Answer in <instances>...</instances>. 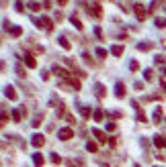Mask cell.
Here are the masks:
<instances>
[{"label": "cell", "mask_w": 166, "mask_h": 167, "mask_svg": "<svg viewBox=\"0 0 166 167\" xmlns=\"http://www.w3.org/2000/svg\"><path fill=\"white\" fill-rule=\"evenodd\" d=\"M33 23H35V25H37L39 29H45L47 33H51V31H53V23H51V20L47 19V16H41V19H35Z\"/></svg>", "instance_id": "6da1fadb"}, {"label": "cell", "mask_w": 166, "mask_h": 167, "mask_svg": "<svg viewBox=\"0 0 166 167\" xmlns=\"http://www.w3.org/2000/svg\"><path fill=\"white\" fill-rule=\"evenodd\" d=\"M86 10H88V14H92L94 19H101V16H103V8H101V4H97V2H94V4H88Z\"/></svg>", "instance_id": "7a4b0ae2"}, {"label": "cell", "mask_w": 166, "mask_h": 167, "mask_svg": "<svg viewBox=\"0 0 166 167\" xmlns=\"http://www.w3.org/2000/svg\"><path fill=\"white\" fill-rule=\"evenodd\" d=\"M62 86L66 88V90H74V92H78V90H80V82L74 80V78H68V80L64 82Z\"/></svg>", "instance_id": "3957f363"}, {"label": "cell", "mask_w": 166, "mask_h": 167, "mask_svg": "<svg viewBox=\"0 0 166 167\" xmlns=\"http://www.w3.org/2000/svg\"><path fill=\"white\" fill-rule=\"evenodd\" d=\"M72 137H74V130L68 128V127L57 130V139H60V141H68V139H72Z\"/></svg>", "instance_id": "277c9868"}, {"label": "cell", "mask_w": 166, "mask_h": 167, "mask_svg": "<svg viewBox=\"0 0 166 167\" xmlns=\"http://www.w3.org/2000/svg\"><path fill=\"white\" fill-rule=\"evenodd\" d=\"M31 143H33V147H35V149H41L43 145H45V137H43V134H33Z\"/></svg>", "instance_id": "5b68a950"}, {"label": "cell", "mask_w": 166, "mask_h": 167, "mask_svg": "<svg viewBox=\"0 0 166 167\" xmlns=\"http://www.w3.org/2000/svg\"><path fill=\"white\" fill-rule=\"evenodd\" d=\"M94 94H97V98L103 100L105 96H107V88H105L103 84H94Z\"/></svg>", "instance_id": "8992f818"}, {"label": "cell", "mask_w": 166, "mask_h": 167, "mask_svg": "<svg viewBox=\"0 0 166 167\" xmlns=\"http://www.w3.org/2000/svg\"><path fill=\"white\" fill-rule=\"evenodd\" d=\"M133 12H135V16H138L139 20H144L146 14H148V12H146V8L142 6V4H135V6H133Z\"/></svg>", "instance_id": "52a82bcc"}, {"label": "cell", "mask_w": 166, "mask_h": 167, "mask_svg": "<svg viewBox=\"0 0 166 167\" xmlns=\"http://www.w3.org/2000/svg\"><path fill=\"white\" fill-rule=\"evenodd\" d=\"M115 96H117V98H123L125 96V84L123 82H117V86H115Z\"/></svg>", "instance_id": "ba28073f"}, {"label": "cell", "mask_w": 166, "mask_h": 167, "mask_svg": "<svg viewBox=\"0 0 166 167\" xmlns=\"http://www.w3.org/2000/svg\"><path fill=\"white\" fill-rule=\"evenodd\" d=\"M53 74H55V75H62V78H66V80L70 78L68 69H64V67H60V65H53Z\"/></svg>", "instance_id": "9c48e42d"}, {"label": "cell", "mask_w": 166, "mask_h": 167, "mask_svg": "<svg viewBox=\"0 0 166 167\" xmlns=\"http://www.w3.org/2000/svg\"><path fill=\"white\" fill-rule=\"evenodd\" d=\"M4 96H6L8 100H17V92H14L13 86H6L4 88Z\"/></svg>", "instance_id": "30bf717a"}, {"label": "cell", "mask_w": 166, "mask_h": 167, "mask_svg": "<svg viewBox=\"0 0 166 167\" xmlns=\"http://www.w3.org/2000/svg\"><path fill=\"white\" fill-rule=\"evenodd\" d=\"M78 110H80V114H82L84 120H88V118H90V108H88V106H84V104H78Z\"/></svg>", "instance_id": "8fae6325"}, {"label": "cell", "mask_w": 166, "mask_h": 167, "mask_svg": "<svg viewBox=\"0 0 166 167\" xmlns=\"http://www.w3.org/2000/svg\"><path fill=\"white\" fill-rule=\"evenodd\" d=\"M57 43H60V45H62V49H66V51H70V49H72V43H70L66 37H60V39H57Z\"/></svg>", "instance_id": "7c38bea8"}, {"label": "cell", "mask_w": 166, "mask_h": 167, "mask_svg": "<svg viewBox=\"0 0 166 167\" xmlns=\"http://www.w3.org/2000/svg\"><path fill=\"white\" fill-rule=\"evenodd\" d=\"M92 134L97 137V141H98V143H105V141H107L105 133H103V130H98V128H92Z\"/></svg>", "instance_id": "4fadbf2b"}, {"label": "cell", "mask_w": 166, "mask_h": 167, "mask_svg": "<svg viewBox=\"0 0 166 167\" xmlns=\"http://www.w3.org/2000/svg\"><path fill=\"white\" fill-rule=\"evenodd\" d=\"M33 163H35L37 167H41L43 163H45V159H43V155H41V153H33Z\"/></svg>", "instance_id": "5bb4252c"}, {"label": "cell", "mask_w": 166, "mask_h": 167, "mask_svg": "<svg viewBox=\"0 0 166 167\" xmlns=\"http://www.w3.org/2000/svg\"><path fill=\"white\" fill-rule=\"evenodd\" d=\"M23 59H25L27 67H37V61H35V59H33V57H31L29 53H25V55H23Z\"/></svg>", "instance_id": "9a60e30c"}, {"label": "cell", "mask_w": 166, "mask_h": 167, "mask_svg": "<svg viewBox=\"0 0 166 167\" xmlns=\"http://www.w3.org/2000/svg\"><path fill=\"white\" fill-rule=\"evenodd\" d=\"M111 53L115 55V57H121L123 55V45H113L111 47Z\"/></svg>", "instance_id": "2e32d148"}, {"label": "cell", "mask_w": 166, "mask_h": 167, "mask_svg": "<svg viewBox=\"0 0 166 167\" xmlns=\"http://www.w3.org/2000/svg\"><path fill=\"white\" fill-rule=\"evenodd\" d=\"M152 43H150V41H142V43H138V49L139 51H150V49H152Z\"/></svg>", "instance_id": "e0dca14e"}, {"label": "cell", "mask_w": 166, "mask_h": 167, "mask_svg": "<svg viewBox=\"0 0 166 167\" xmlns=\"http://www.w3.org/2000/svg\"><path fill=\"white\" fill-rule=\"evenodd\" d=\"M154 122H156V124H160V122H162V108H156V110H154Z\"/></svg>", "instance_id": "ac0fdd59"}, {"label": "cell", "mask_w": 166, "mask_h": 167, "mask_svg": "<svg viewBox=\"0 0 166 167\" xmlns=\"http://www.w3.org/2000/svg\"><path fill=\"white\" fill-rule=\"evenodd\" d=\"M154 63H158V65L166 67V57H164V55H154Z\"/></svg>", "instance_id": "d6986e66"}, {"label": "cell", "mask_w": 166, "mask_h": 167, "mask_svg": "<svg viewBox=\"0 0 166 167\" xmlns=\"http://www.w3.org/2000/svg\"><path fill=\"white\" fill-rule=\"evenodd\" d=\"M10 116H13V120H14V122H21L23 112H21V110H13V112H10Z\"/></svg>", "instance_id": "ffe728a7"}, {"label": "cell", "mask_w": 166, "mask_h": 167, "mask_svg": "<svg viewBox=\"0 0 166 167\" xmlns=\"http://www.w3.org/2000/svg\"><path fill=\"white\" fill-rule=\"evenodd\" d=\"M8 33L13 35V37H21V35H23V29L21 27H10V31H8Z\"/></svg>", "instance_id": "44dd1931"}, {"label": "cell", "mask_w": 166, "mask_h": 167, "mask_svg": "<svg viewBox=\"0 0 166 167\" xmlns=\"http://www.w3.org/2000/svg\"><path fill=\"white\" fill-rule=\"evenodd\" d=\"M86 149H88L90 153H97V151H98V145H97V143H92V141H88V143H86Z\"/></svg>", "instance_id": "7402d4cb"}, {"label": "cell", "mask_w": 166, "mask_h": 167, "mask_svg": "<svg viewBox=\"0 0 166 167\" xmlns=\"http://www.w3.org/2000/svg\"><path fill=\"white\" fill-rule=\"evenodd\" d=\"M162 2H164V0H154L152 4H150V12H156V10L160 8V4H162Z\"/></svg>", "instance_id": "603a6c76"}, {"label": "cell", "mask_w": 166, "mask_h": 167, "mask_svg": "<svg viewBox=\"0 0 166 167\" xmlns=\"http://www.w3.org/2000/svg\"><path fill=\"white\" fill-rule=\"evenodd\" d=\"M144 78L146 82H154V71L152 69H144Z\"/></svg>", "instance_id": "cb8c5ba5"}, {"label": "cell", "mask_w": 166, "mask_h": 167, "mask_svg": "<svg viewBox=\"0 0 166 167\" xmlns=\"http://www.w3.org/2000/svg\"><path fill=\"white\" fill-rule=\"evenodd\" d=\"M154 145H156V147H164V137L156 134V137H154Z\"/></svg>", "instance_id": "d4e9b609"}, {"label": "cell", "mask_w": 166, "mask_h": 167, "mask_svg": "<svg viewBox=\"0 0 166 167\" xmlns=\"http://www.w3.org/2000/svg\"><path fill=\"white\" fill-rule=\"evenodd\" d=\"M68 165H70V167H84V161H80V159H76V161L70 159V161H68Z\"/></svg>", "instance_id": "484cf974"}, {"label": "cell", "mask_w": 166, "mask_h": 167, "mask_svg": "<svg viewBox=\"0 0 166 167\" xmlns=\"http://www.w3.org/2000/svg\"><path fill=\"white\" fill-rule=\"evenodd\" d=\"M49 159H51V163H55V165H60V163H62V157H60L57 153H51V157H49Z\"/></svg>", "instance_id": "4316f807"}, {"label": "cell", "mask_w": 166, "mask_h": 167, "mask_svg": "<svg viewBox=\"0 0 166 167\" xmlns=\"http://www.w3.org/2000/svg\"><path fill=\"white\" fill-rule=\"evenodd\" d=\"M41 122H43V114H37V116H35V120L31 122V124H33V127H39Z\"/></svg>", "instance_id": "83f0119b"}, {"label": "cell", "mask_w": 166, "mask_h": 167, "mask_svg": "<svg viewBox=\"0 0 166 167\" xmlns=\"http://www.w3.org/2000/svg\"><path fill=\"white\" fill-rule=\"evenodd\" d=\"M72 25H74V27H76L78 31H82V29H84V27H82V23H80V20L76 19V16H72Z\"/></svg>", "instance_id": "f1b7e54d"}, {"label": "cell", "mask_w": 166, "mask_h": 167, "mask_svg": "<svg viewBox=\"0 0 166 167\" xmlns=\"http://www.w3.org/2000/svg\"><path fill=\"white\" fill-rule=\"evenodd\" d=\"M105 118V112L103 110H101V108H98V110H94V120H103Z\"/></svg>", "instance_id": "f546056e"}, {"label": "cell", "mask_w": 166, "mask_h": 167, "mask_svg": "<svg viewBox=\"0 0 166 167\" xmlns=\"http://www.w3.org/2000/svg\"><path fill=\"white\" fill-rule=\"evenodd\" d=\"M154 23H156V27H160V29H166V19H156Z\"/></svg>", "instance_id": "4dcf8cb0"}, {"label": "cell", "mask_w": 166, "mask_h": 167, "mask_svg": "<svg viewBox=\"0 0 166 167\" xmlns=\"http://www.w3.org/2000/svg\"><path fill=\"white\" fill-rule=\"evenodd\" d=\"M29 8H31L33 12H37V10L41 8V4H39V2H29Z\"/></svg>", "instance_id": "1f68e13d"}, {"label": "cell", "mask_w": 166, "mask_h": 167, "mask_svg": "<svg viewBox=\"0 0 166 167\" xmlns=\"http://www.w3.org/2000/svg\"><path fill=\"white\" fill-rule=\"evenodd\" d=\"M138 120L139 122H146V114H144V110H139V108H138Z\"/></svg>", "instance_id": "d6a6232c"}, {"label": "cell", "mask_w": 166, "mask_h": 167, "mask_svg": "<svg viewBox=\"0 0 166 167\" xmlns=\"http://www.w3.org/2000/svg\"><path fill=\"white\" fill-rule=\"evenodd\" d=\"M14 69H17V74H19V75H25V67H23L21 63H17V67H14Z\"/></svg>", "instance_id": "836d02e7"}, {"label": "cell", "mask_w": 166, "mask_h": 167, "mask_svg": "<svg viewBox=\"0 0 166 167\" xmlns=\"http://www.w3.org/2000/svg\"><path fill=\"white\" fill-rule=\"evenodd\" d=\"M97 55H98V57H107V49L98 47V49H97Z\"/></svg>", "instance_id": "e575fe53"}, {"label": "cell", "mask_w": 166, "mask_h": 167, "mask_svg": "<svg viewBox=\"0 0 166 167\" xmlns=\"http://www.w3.org/2000/svg\"><path fill=\"white\" fill-rule=\"evenodd\" d=\"M94 35H97V39H98V41H103V31H101V27L94 29Z\"/></svg>", "instance_id": "d590c367"}, {"label": "cell", "mask_w": 166, "mask_h": 167, "mask_svg": "<svg viewBox=\"0 0 166 167\" xmlns=\"http://www.w3.org/2000/svg\"><path fill=\"white\" fill-rule=\"evenodd\" d=\"M14 6H17V12H25V6H23V2H21V0H19V2H17Z\"/></svg>", "instance_id": "8d00e7d4"}, {"label": "cell", "mask_w": 166, "mask_h": 167, "mask_svg": "<svg viewBox=\"0 0 166 167\" xmlns=\"http://www.w3.org/2000/svg\"><path fill=\"white\" fill-rule=\"evenodd\" d=\"M129 67H131V71H138V69H139V63H138V61H131V63H129Z\"/></svg>", "instance_id": "74e56055"}, {"label": "cell", "mask_w": 166, "mask_h": 167, "mask_svg": "<svg viewBox=\"0 0 166 167\" xmlns=\"http://www.w3.org/2000/svg\"><path fill=\"white\" fill-rule=\"evenodd\" d=\"M115 128H117L115 122H107V130H115Z\"/></svg>", "instance_id": "f35d334b"}, {"label": "cell", "mask_w": 166, "mask_h": 167, "mask_svg": "<svg viewBox=\"0 0 166 167\" xmlns=\"http://www.w3.org/2000/svg\"><path fill=\"white\" fill-rule=\"evenodd\" d=\"M135 90L142 92V90H144V84H142V82H135Z\"/></svg>", "instance_id": "ab89813d"}, {"label": "cell", "mask_w": 166, "mask_h": 167, "mask_svg": "<svg viewBox=\"0 0 166 167\" xmlns=\"http://www.w3.org/2000/svg\"><path fill=\"white\" fill-rule=\"evenodd\" d=\"M84 55V61H86V63H90V65H92V59H90V55L88 53H82Z\"/></svg>", "instance_id": "60d3db41"}, {"label": "cell", "mask_w": 166, "mask_h": 167, "mask_svg": "<svg viewBox=\"0 0 166 167\" xmlns=\"http://www.w3.org/2000/svg\"><path fill=\"white\" fill-rule=\"evenodd\" d=\"M66 2H68V0H57V4H60V6H66Z\"/></svg>", "instance_id": "b9f144b4"}, {"label": "cell", "mask_w": 166, "mask_h": 167, "mask_svg": "<svg viewBox=\"0 0 166 167\" xmlns=\"http://www.w3.org/2000/svg\"><path fill=\"white\" fill-rule=\"evenodd\" d=\"M160 71H162V78H166V67H162Z\"/></svg>", "instance_id": "7bdbcfd3"}, {"label": "cell", "mask_w": 166, "mask_h": 167, "mask_svg": "<svg viewBox=\"0 0 166 167\" xmlns=\"http://www.w3.org/2000/svg\"><path fill=\"white\" fill-rule=\"evenodd\" d=\"M160 86H162V90H164V92H166V82H162V84H160Z\"/></svg>", "instance_id": "ee69618b"}, {"label": "cell", "mask_w": 166, "mask_h": 167, "mask_svg": "<svg viewBox=\"0 0 166 167\" xmlns=\"http://www.w3.org/2000/svg\"><path fill=\"white\" fill-rule=\"evenodd\" d=\"M162 47H164V49H166V39H162Z\"/></svg>", "instance_id": "f6af8a7d"}, {"label": "cell", "mask_w": 166, "mask_h": 167, "mask_svg": "<svg viewBox=\"0 0 166 167\" xmlns=\"http://www.w3.org/2000/svg\"><path fill=\"white\" fill-rule=\"evenodd\" d=\"M164 147H166V137H164Z\"/></svg>", "instance_id": "bcb514c9"}]
</instances>
